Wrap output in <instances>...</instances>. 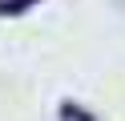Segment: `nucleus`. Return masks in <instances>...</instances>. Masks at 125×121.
I'll list each match as a JSON object with an SVG mask.
<instances>
[{
	"label": "nucleus",
	"mask_w": 125,
	"mask_h": 121,
	"mask_svg": "<svg viewBox=\"0 0 125 121\" xmlns=\"http://www.w3.org/2000/svg\"><path fill=\"white\" fill-rule=\"evenodd\" d=\"M32 0H0V12H20V8H28Z\"/></svg>",
	"instance_id": "1"
}]
</instances>
